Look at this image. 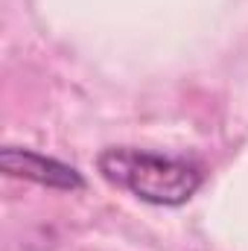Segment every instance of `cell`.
Wrapping results in <instances>:
<instances>
[{"mask_svg":"<svg viewBox=\"0 0 248 251\" xmlns=\"http://www.w3.org/2000/svg\"><path fill=\"white\" fill-rule=\"evenodd\" d=\"M99 176L155 207H181L204 184L201 167L184 158L155 155L134 146H108L97 158Z\"/></svg>","mask_w":248,"mask_h":251,"instance_id":"obj_1","label":"cell"},{"mask_svg":"<svg viewBox=\"0 0 248 251\" xmlns=\"http://www.w3.org/2000/svg\"><path fill=\"white\" fill-rule=\"evenodd\" d=\"M0 173L9 178H24V181L41 184L47 190H62V193L85 190V178L76 167L64 164L59 158H47L35 149H24V146L0 149Z\"/></svg>","mask_w":248,"mask_h":251,"instance_id":"obj_2","label":"cell"}]
</instances>
